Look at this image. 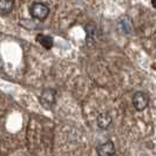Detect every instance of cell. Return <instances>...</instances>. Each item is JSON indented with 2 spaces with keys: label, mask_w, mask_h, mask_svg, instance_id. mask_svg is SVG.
<instances>
[{
  "label": "cell",
  "mask_w": 156,
  "mask_h": 156,
  "mask_svg": "<svg viewBox=\"0 0 156 156\" xmlns=\"http://www.w3.org/2000/svg\"><path fill=\"white\" fill-rule=\"evenodd\" d=\"M2 67H4V62H2V59H1V56H0V72L2 70Z\"/></svg>",
  "instance_id": "ba28073f"
},
{
  "label": "cell",
  "mask_w": 156,
  "mask_h": 156,
  "mask_svg": "<svg viewBox=\"0 0 156 156\" xmlns=\"http://www.w3.org/2000/svg\"><path fill=\"white\" fill-rule=\"evenodd\" d=\"M151 5L154 6V8H156V0H151Z\"/></svg>",
  "instance_id": "9c48e42d"
},
{
  "label": "cell",
  "mask_w": 156,
  "mask_h": 156,
  "mask_svg": "<svg viewBox=\"0 0 156 156\" xmlns=\"http://www.w3.org/2000/svg\"><path fill=\"white\" fill-rule=\"evenodd\" d=\"M40 103L44 108L52 109L56 103V90L53 88H46L40 94Z\"/></svg>",
  "instance_id": "6da1fadb"
},
{
  "label": "cell",
  "mask_w": 156,
  "mask_h": 156,
  "mask_svg": "<svg viewBox=\"0 0 156 156\" xmlns=\"http://www.w3.org/2000/svg\"><path fill=\"white\" fill-rule=\"evenodd\" d=\"M30 13L33 19L44 21L49 14V8L42 2H34L30 8Z\"/></svg>",
  "instance_id": "7a4b0ae2"
},
{
  "label": "cell",
  "mask_w": 156,
  "mask_h": 156,
  "mask_svg": "<svg viewBox=\"0 0 156 156\" xmlns=\"http://www.w3.org/2000/svg\"><path fill=\"white\" fill-rule=\"evenodd\" d=\"M112 122H113V116H112L110 113L103 112L101 114H99V116H98V126H99V128L108 129L109 126L112 125Z\"/></svg>",
  "instance_id": "5b68a950"
},
{
  "label": "cell",
  "mask_w": 156,
  "mask_h": 156,
  "mask_svg": "<svg viewBox=\"0 0 156 156\" xmlns=\"http://www.w3.org/2000/svg\"><path fill=\"white\" fill-rule=\"evenodd\" d=\"M14 8L13 0H0V14H8Z\"/></svg>",
  "instance_id": "52a82bcc"
},
{
  "label": "cell",
  "mask_w": 156,
  "mask_h": 156,
  "mask_svg": "<svg viewBox=\"0 0 156 156\" xmlns=\"http://www.w3.org/2000/svg\"><path fill=\"white\" fill-rule=\"evenodd\" d=\"M98 156H117L115 146L112 141H107L105 143H101L96 148Z\"/></svg>",
  "instance_id": "277c9868"
},
{
  "label": "cell",
  "mask_w": 156,
  "mask_h": 156,
  "mask_svg": "<svg viewBox=\"0 0 156 156\" xmlns=\"http://www.w3.org/2000/svg\"><path fill=\"white\" fill-rule=\"evenodd\" d=\"M37 41H38L44 48H46V49H51V48L53 47V45H54L53 39H52L49 35H45V34H38V35H37Z\"/></svg>",
  "instance_id": "8992f818"
},
{
  "label": "cell",
  "mask_w": 156,
  "mask_h": 156,
  "mask_svg": "<svg viewBox=\"0 0 156 156\" xmlns=\"http://www.w3.org/2000/svg\"><path fill=\"white\" fill-rule=\"evenodd\" d=\"M133 105L136 110H144L149 105V98L144 92H136L133 96Z\"/></svg>",
  "instance_id": "3957f363"
}]
</instances>
